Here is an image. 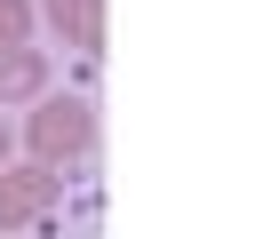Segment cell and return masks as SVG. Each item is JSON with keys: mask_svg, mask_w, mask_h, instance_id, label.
<instances>
[{"mask_svg": "<svg viewBox=\"0 0 255 239\" xmlns=\"http://www.w3.org/2000/svg\"><path fill=\"white\" fill-rule=\"evenodd\" d=\"M48 96V56L40 48H0V104H40Z\"/></svg>", "mask_w": 255, "mask_h": 239, "instance_id": "3", "label": "cell"}, {"mask_svg": "<svg viewBox=\"0 0 255 239\" xmlns=\"http://www.w3.org/2000/svg\"><path fill=\"white\" fill-rule=\"evenodd\" d=\"M56 191H64V175L56 167H0V231H24V223H40L48 207H56Z\"/></svg>", "mask_w": 255, "mask_h": 239, "instance_id": "2", "label": "cell"}, {"mask_svg": "<svg viewBox=\"0 0 255 239\" xmlns=\"http://www.w3.org/2000/svg\"><path fill=\"white\" fill-rule=\"evenodd\" d=\"M40 16L72 40V48H96L104 40V16H96V0H40Z\"/></svg>", "mask_w": 255, "mask_h": 239, "instance_id": "4", "label": "cell"}, {"mask_svg": "<svg viewBox=\"0 0 255 239\" xmlns=\"http://www.w3.org/2000/svg\"><path fill=\"white\" fill-rule=\"evenodd\" d=\"M0 48H32V0H0Z\"/></svg>", "mask_w": 255, "mask_h": 239, "instance_id": "5", "label": "cell"}, {"mask_svg": "<svg viewBox=\"0 0 255 239\" xmlns=\"http://www.w3.org/2000/svg\"><path fill=\"white\" fill-rule=\"evenodd\" d=\"M0 239H8V231H0Z\"/></svg>", "mask_w": 255, "mask_h": 239, "instance_id": "7", "label": "cell"}, {"mask_svg": "<svg viewBox=\"0 0 255 239\" xmlns=\"http://www.w3.org/2000/svg\"><path fill=\"white\" fill-rule=\"evenodd\" d=\"M0 167H8V127H0Z\"/></svg>", "mask_w": 255, "mask_h": 239, "instance_id": "6", "label": "cell"}, {"mask_svg": "<svg viewBox=\"0 0 255 239\" xmlns=\"http://www.w3.org/2000/svg\"><path fill=\"white\" fill-rule=\"evenodd\" d=\"M24 143H32V159H40V167L80 159V151L96 143V112H88V96H40V104H32V120H24Z\"/></svg>", "mask_w": 255, "mask_h": 239, "instance_id": "1", "label": "cell"}]
</instances>
